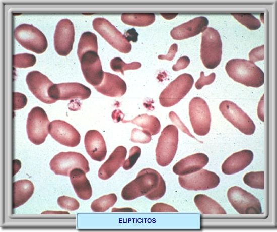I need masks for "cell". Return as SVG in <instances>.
<instances>
[{
    "mask_svg": "<svg viewBox=\"0 0 277 232\" xmlns=\"http://www.w3.org/2000/svg\"><path fill=\"white\" fill-rule=\"evenodd\" d=\"M166 190V183L161 175L153 169L147 168L142 169L134 180L123 187L121 195L126 201L143 195L151 200H156L164 195Z\"/></svg>",
    "mask_w": 277,
    "mask_h": 232,
    "instance_id": "6da1fadb",
    "label": "cell"
},
{
    "mask_svg": "<svg viewBox=\"0 0 277 232\" xmlns=\"http://www.w3.org/2000/svg\"><path fill=\"white\" fill-rule=\"evenodd\" d=\"M225 70L233 80L246 86L258 88L264 84V72L249 60L231 59L226 63Z\"/></svg>",
    "mask_w": 277,
    "mask_h": 232,
    "instance_id": "7a4b0ae2",
    "label": "cell"
},
{
    "mask_svg": "<svg viewBox=\"0 0 277 232\" xmlns=\"http://www.w3.org/2000/svg\"><path fill=\"white\" fill-rule=\"evenodd\" d=\"M222 43L219 33L212 27L207 28L202 34L200 58L204 66L213 69L220 63Z\"/></svg>",
    "mask_w": 277,
    "mask_h": 232,
    "instance_id": "3957f363",
    "label": "cell"
},
{
    "mask_svg": "<svg viewBox=\"0 0 277 232\" xmlns=\"http://www.w3.org/2000/svg\"><path fill=\"white\" fill-rule=\"evenodd\" d=\"M178 143V131L176 126L169 125L162 131L156 148V159L161 166L168 165L176 154Z\"/></svg>",
    "mask_w": 277,
    "mask_h": 232,
    "instance_id": "277c9868",
    "label": "cell"
},
{
    "mask_svg": "<svg viewBox=\"0 0 277 232\" xmlns=\"http://www.w3.org/2000/svg\"><path fill=\"white\" fill-rule=\"evenodd\" d=\"M14 37L22 46L37 54L43 53L48 46L45 36L32 25L18 26L14 30Z\"/></svg>",
    "mask_w": 277,
    "mask_h": 232,
    "instance_id": "5b68a950",
    "label": "cell"
},
{
    "mask_svg": "<svg viewBox=\"0 0 277 232\" xmlns=\"http://www.w3.org/2000/svg\"><path fill=\"white\" fill-rule=\"evenodd\" d=\"M194 79L191 75L183 73L162 91L159 96L160 104L165 107L174 105L183 99L191 89Z\"/></svg>",
    "mask_w": 277,
    "mask_h": 232,
    "instance_id": "8992f818",
    "label": "cell"
},
{
    "mask_svg": "<svg viewBox=\"0 0 277 232\" xmlns=\"http://www.w3.org/2000/svg\"><path fill=\"white\" fill-rule=\"evenodd\" d=\"M227 197L232 207L240 214H261L259 200L250 193L238 186L228 190Z\"/></svg>",
    "mask_w": 277,
    "mask_h": 232,
    "instance_id": "52a82bcc",
    "label": "cell"
},
{
    "mask_svg": "<svg viewBox=\"0 0 277 232\" xmlns=\"http://www.w3.org/2000/svg\"><path fill=\"white\" fill-rule=\"evenodd\" d=\"M55 175L68 176L76 168L83 169L86 173L90 171L89 162L82 154L75 152H60L55 155L49 163Z\"/></svg>",
    "mask_w": 277,
    "mask_h": 232,
    "instance_id": "ba28073f",
    "label": "cell"
},
{
    "mask_svg": "<svg viewBox=\"0 0 277 232\" xmlns=\"http://www.w3.org/2000/svg\"><path fill=\"white\" fill-rule=\"evenodd\" d=\"M94 29L113 47L123 53H128L131 50V44L124 35L108 20L104 18H96L93 21Z\"/></svg>",
    "mask_w": 277,
    "mask_h": 232,
    "instance_id": "9c48e42d",
    "label": "cell"
},
{
    "mask_svg": "<svg viewBox=\"0 0 277 232\" xmlns=\"http://www.w3.org/2000/svg\"><path fill=\"white\" fill-rule=\"evenodd\" d=\"M49 121L45 110L40 107L33 108L28 114L26 131L30 141L35 145L43 143L48 134Z\"/></svg>",
    "mask_w": 277,
    "mask_h": 232,
    "instance_id": "30bf717a",
    "label": "cell"
},
{
    "mask_svg": "<svg viewBox=\"0 0 277 232\" xmlns=\"http://www.w3.org/2000/svg\"><path fill=\"white\" fill-rule=\"evenodd\" d=\"M189 115L194 132L199 136L206 135L210 131L211 122L206 101L199 97L193 98L189 104Z\"/></svg>",
    "mask_w": 277,
    "mask_h": 232,
    "instance_id": "8fae6325",
    "label": "cell"
},
{
    "mask_svg": "<svg viewBox=\"0 0 277 232\" xmlns=\"http://www.w3.org/2000/svg\"><path fill=\"white\" fill-rule=\"evenodd\" d=\"M222 115L240 131L245 135L253 134L255 125L252 119L235 103L224 100L219 105Z\"/></svg>",
    "mask_w": 277,
    "mask_h": 232,
    "instance_id": "7c38bea8",
    "label": "cell"
},
{
    "mask_svg": "<svg viewBox=\"0 0 277 232\" xmlns=\"http://www.w3.org/2000/svg\"><path fill=\"white\" fill-rule=\"evenodd\" d=\"M180 186L188 190H205L216 187L220 183L219 177L215 172L201 169L193 173L179 176Z\"/></svg>",
    "mask_w": 277,
    "mask_h": 232,
    "instance_id": "4fadbf2b",
    "label": "cell"
},
{
    "mask_svg": "<svg viewBox=\"0 0 277 232\" xmlns=\"http://www.w3.org/2000/svg\"><path fill=\"white\" fill-rule=\"evenodd\" d=\"M91 94L89 88L77 82L54 84L48 91L49 96L55 102L76 98L84 100L88 98Z\"/></svg>",
    "mask_w": 277,
    "mask_h": 232,
    "instance_id": "5bb4252c",
    "label": "cell"
},
{
    "mask_svg": "<svg viewBox=\"0 0 277 232\" xmlns=\"http://www.w3.org/2000/svg\"><path fill=\"white\" fill-rule=\"evenodd\" d=\"M79 59L83 75L88 83L94 87L100 85L104 78V71L98 52L88 51Z\"/></svg>",
    "mask_w": 277,
    "mask_h": 232,
    "instance_id": "9a60e30c",
    "label": "cell"
},
{
    "mask_svg": "<svg viewBox=\"0 0 277 232\" xmlns=\"http://www.w3.org/2000/svg\"><path fill=\"white\" fill-rule=\"evenodd\" d=\"M75 40V29L72 22L68 19L60 20L56 26L54 34V46L60 55L66 56L72 51Z\"/></svg>",
    "mask_w": 277,
    "mask_h": 232,
    "instance_id": "2e32d148",
    "label": "cell"
},
{
    "mask_svg": "<svg viewBox=\"0 0 277 232\" xmlns=\"http://www.w3.org/2000/svg\"><path fill=\"white\" fill-rule=\"evenodd\" d=\"M48 133L55 140L66 146L76 147L80 142L81 136L79 132L72 125L62 120L51 122Z\"/></svg>",
    "mask_w": 277,
    "mask_h": 232,
    "instance_id": "e0dca14e",
    "label": "cell"
},
{
    "mask_svg": "<svg viewBox=\"0 0 277 232\" xmlns=\"http://www.w3.org/2000/svg\"><path fill=\"white\" fill-rule=\"evenodd\" d=\"M26 81L30 91L39 100L46 104L55 102L48 95L49 90L54 84L46 76L33 71L28 73Z\"/></svg>",
    "mask_w": 277,
    "mask_h": 232,
    "instance_id": "ac0fdd59",
    "label": "cell"
},
{
    "mask_svg": "<svg viewBox=\"0 0 277 232\" xmlns=\"http://www.w3.org/2000/svg\"><path fill=\"white\" fill-rule=\"evenodd\" d=\"M209 21L204 16L196 17L172 29L171 36L175 40H183L203 32L207 28Z\"/></svg>",
    "mask_w": 277,
    "mask_h": 232,
    "instance_id": "d6986e66",
    "label": "cell"
},
{
    "mask_svg": "<svg viewBox=\"0 0 277 232\" xmlns=\"http://www.w3.org/2000/svg\"><path fill=\"white\" fill-rule=\"evenodd\" d=\"M84 144L88 154L92 159L102 161L105 159L107 154L106 145L103 136L98 131H87L85 136Z\"/></svg>",
    "mask_w": 277,
    "mask_h": 232,
    "instance_id": "ffe728a7",
    "label": "cell"
},
{
    "mask_svg": "<svg viewBox=\"0 0 277 232\" xmlns=\"http://www.w3.org/2000/svg\"><path fill=\"white\" fill-rule=\"evenodd\" d=\"M209 162V157L202 153L192 154L182 159L173 167V171L180 176L196 172L201 170Z\"/></svg>",
    "mask_w": 277,
    "mask_h": 232,
    "instance_id": "44dd1931",
    "label": "cell"
},
{
    "mask_svg": "<svg viewBox=\"0 0 277 232\" xmlns=\"http://www.w3.org/2000/svg\"><path fill=\"white\" fill-rule=\"evenodd\" d=\"M95 88L105 96L120 97L125 93L127 86L125 82L117 75L104 72L102 82Z\"/></svg>",
    "mask_w": 277,
    "mask_h": 232,
    "instance_id": "7402d4cb",
    "label": "cell"
},
{
    "mask_svg": "<svg viewBox=\"0 0 277 232\" xmlns=\"http://www.w3.org/2000/svg\"><path fill=\"white\" fill-rule=\"evenodd\" d=\"M253 153L250 150H242L227 158L222 165V171L226 175L237 173L248 166L252 161Z\"/></svg>",
    "mask_w": 277,
    "mask_h": 232,
    "instance_id": "603a6c76",
    "label": "cell"
},
{
    "mask_svg": "<svg viewBox=\"0 0 277 232\" xmlns=\"http://www.w3.org/2000/svg\"><path fill=\"white\" fill-rule=\"evenodd\" d=\"M127 155L126 148L117 147L98 170L99 177L106 180L111 177L123 165Z\"/></svg>",
    "mask_w": 277,
    "mask_h": 232,
    "instance_id": "cb8c5ba5",
    "label": "cell"
},
{
    "mask_svg": "<svg viewBox=\"0 0 277 232\" xmlns=\"http://www.w3.org/2000/svg\"><path fill=\"white\" fill-rule=\"evenodd\" d=\"M69 176L78 197L84 200L89 199L92 195V189L86 172L81 168H76L71 171Z\"/></svg>",
    "mask_w": 277,
    "mask_h": 232,
    "instance_id": "d4e9b609",
    "label": "cell"
},
{
    "mask_svg": "<svg viewBox=\"0 0 277 232\" xmlns=\"http://www.w3.org/2000/svg\"><path fill=\"white\" fill-rule=\"evenodd\" d=\"M34 187L29 180L24 179L13 183V208L23 205L32 196Z\"/></svg>",
    "mask_w": 277,
    "mask_h": 232,
    "instance_id": "484cf974",
    "label": "cell"
},
{
    "mask_svg": "<svg viewBox=\"0 0 277 232\" xmlns=\"http://www.w3.org/2000/svg\"><path fill=\"white\" fill-rule=\"evenodd\" d=\"M194 202L203 214H226L224 208L216 201L204 194H197Z\"/></svg>",
    "mask_w": 277,
    "mask_h": 232,
    "instance_id": "4316f807",
    "label": "cell"
},
{
    "mask_svg": "<svg viewBox=\"0 0 277 232\" xmlns=\"http://www.w3.org/2000/svg\"><path fill=\"white\" fill-rule=\"evenodd\" d=\"M122 123H131L149 131L152 135L157 134L160 130L161 124L158 119L146 113L137 115L131 120H122Z\"/></svg>",
    "mask_w": 277,
    "mask_h": 232,
    "instance_id": "83f0119b",
    "label": "cell"
},
{
    "mask_svg": "<svg viewBox=\"0 0 277 232\" xmlns=\"http://www.w3.org/2000/svg\"><path fill=\"white\" fill-rule=\"evenodd\" d=\"M121 20L127 25L145 27L154 22L155 15L153 13H124Z\"/></svg>",
    "mask_w": 277,
    "mask_h": 232,
    "instance_id": "f1b7e54d",
    "label": "cell"
},
{
    "mask_svg": "<svg viewBox=\"0 0 277 232\" xmlns=\"http://www.w3.org/2000/svg\"><path fill=\"white\" fill-rule=\"evenodd\" d=\"M97 36L89 31L84 32L80 39L77 50V55L80 57L83 53L88 51L98 52Z\"/></svg>",
    "mask_w": 277,
    "mask_h": 232,
    "instance_id": "f546056e",
    "label": "cell"
},
{
    "mask_svg": "<svg viewBox=\"0 0 277 232\" xmlns=\"http://www.w3.org/2000/svg\"><path fill=\"white\" fill-rule=\"evenodd\" d=\"M117 200V196L114 193L105 195L93 201L91 208L95 212H103L113 206Z\"/></svg>",
    "mask_w": 277,
    "mask_h": 232,
    "instance_id": "4dcf8cb0",
    "label": "cell"
},
{
    "mask_svg": "<svg viewBox=\"0 0 277 232\" xmlns=\"http://www.w3.org/2000/svg\"><path fill=\"white\" fill-rule=\"evenodd\" d=\"M231 14L241 24L250 30H257L261 26L260 21L249 13H232Z\"/></svg>",
    "mask_w": 277,
    "mask_h": 232,
    "instance_id": "1f68e13d",
    "label": "cell"
},
{
    "mask_svg": "<svg viewBox=\"0 0 277 232\" xmlns=\"http://www.w3.org/2000/svg\"><path fill=\"white\" fill-rule=\"evenodd\" d=\"M263 171L249 172L246 173L243 177V181L247 186L255 189H264Z\"/></svg>",
    "mask_w": 277,
    "mask_h": 232,
    "instance_id": "d6a6232c",
    "label": "cell"
},
{
    "mask_svg": "<svg viewBox=\"0 0 277 232\" xmlns=\"http://www.w3.org/2000/svg\"><path fill=\"white\" fill-rule=\"evenodd\" d=\"M111 69L116 72H121L124 75V71L127 70H136L141 67V64L138 62H133L126 64L119 57L113 58L110 61Z\"/></svg>",
    "mask_w": 277,
    "mask_h": 232,
    "instance_id": "836d02e7",
    "label": "cell"
},
{
    "mask_svg": "<svg viewBox=\"0 0 277 232\" xmlns=\"http://www.w3.org/2000/svg\"><path fill=\"white\" fill-rule=\"evenodd\" d=\"M36 62L35 55L25 53L13 56V66L16 68H25L34 66Z\"/></svg>",
    "mask_w": 277,
    "mask_h": 232,
    "instance_id": "e575fe53",
    "label": "cell"
},
{
    "mask_svg": "<svg viewBox=\"0 0 277 232\" xmlns=\"http://www.w3.org/2000/svg\"><path fill=\"white\" fill-rule=\"evenodd\" d=\"M151 135L147 130L134 128L131 131L130 140L133 142L146 144L151 141Z\"/></svg>",
    "mask_w": 277,
    "mask_h": 232,
    "instance_id": "d590c367",
    "label": "cell"
},
{
    "mask_svg": "<svg viewBox=\"0 0 277 232\" xmlns=\"http://www.w3.org/2000/svg\"><path fill=\"white\" fill-rule=\"evenodd\" d=\"M57 203L61 208L70 211L76 210L80 206L79 202L76 199L66 196L59 197Z\"/></svg>",
    "mask_w": 277,
    "mask_h": 232,
    "instance_id": "8d00e7d4",
    "label": "cell"
},
{
    "mask_svg": "<svg viewBox=\"0 0 277 232\" xmlns=\"http://www.w3.org/2000/svg\"><path fill=\"white\" fill-rule=\"evenodd\" d=\"M141 150L138 146L132 147L129 151L128 158L124 161L123 164V168L125 170H129L133 167L139 158Z\"/></svg>",
    "mask_w": 277,
    "mask_h": 232,
    "instance_id": "74e56055",
    "label": "cell"
},
{
    "mask_svg": "<svg viewBox=\"0 0 277 232\" xmlns=\"http://www.w3.org/2000/svg\"><path fill=\"white\" fill-rule=\"evenodd\" d=\"M216 74L215 73H212L209 75L205 76L203 72L200 73V78L197 80L195 84V86L197 89H201L204 86L212 84L215 80Z\"/></svg>",
    "mask_w": 277,
    "mask_h": 232,
    "instance_id": "f35d334b",
    "label": "cell"
},
{
    "mask_svg": "<svg viewBox=\"0 0 277 232\" xmlns=\"http://www.w3.org/2000/svg\"><path fill=\"white\" fill-rule=\"evenodd\" d=\"M13 96V109L14 110L24 108L27 102L26 96L21 93L14 92Z\"/></svg>",
    "mask_w": 277,
    "mask_h": 232,
    "instance_id": "ab89813d",
    "label": "cell"
},
{
    "mask_svg": "<svg viewBox=\"0 0 277 232\" xmlns=\"http://www.w3.org/2000/svg\"><path fill=\"white\" fill-rule=\"evenodd\" d=\"M151 212H178L173 207L164 203H157L151 208Z\"/></svg>",
    "mask_w": 277,
    "mask_h": 232,
    "instance_id": "60d3db41",
    "label": "cell"
},
{
    "mask_svg": "<svg viewBox=\"0 0 277 232\" xmlns=\"http://www.w3.org/2000/svg\"><path fill=\"white\" fill-rule=\"evenodd\" d=\"M169 117L171 121L176 125L183 132L188 135L190 137L195 138L189 132L187 128L185 126L183 122L180 120L178 116L174 111H170L169 113Z\"/></svg>",
    "mask_w": 277,
    "mask_h": 232,
    "instance_id": "b9f144b4",
    "label": "cell"
},
{
    "mask_svg": "<svg viewBox=\"0 0 277 232\" xmlns=\"http://www.w3.org/2000/svg\"><path fill=\"white\" fill-rule=\"evenodd\" d=\"M264 45L253 48L249 53V61L254 63L264 60Z\"/></svg>",
    "mask_w": 277,
    "mask_h": 232,
    "instance_id": "7bdbcfd3",
    "label": "cell"
},
{
    "mask_svg": "<svg viewBox=\"0 0 277 232\" xmlns=\"http://www.w3.org/2000/svg\"><path fill=\"white\" fill-rule=\"evenodd\" d=\"M190 63V59L187 56L180 57L177 61L176 63L173 65L172 70L174 71L186 68Z\"/></svg>",
    "mask_w": 277,
    "mask_h": 232,
    "instance_id": "ee69618b",
    "label": "cell"
},
{
    "mask_svg": "<svg viewBox=\"0 0 277 232\" xmlns=\"http://www.w3.org/2000/svg\"><path fill=\"white\" fill-rule=\"evenodd\" d=\"M178 45L177 44H173L170 47L168 52L166 55H159L158 58L160 60H166L172 61L177 52Z\"/></svg>",
    "mask_w": 277,
    "mask_h": 232,
    "instance_id": "f6af8a7d",
    "label": "cell"
},
{
    "mask_svg": "<svg viewBox=\"0 0 277 232\" xmlns=\"http://www.w3.org/2000/svg\"><path fill=\"white\" fill-rule=\"evenodd\" d=\"M123 35L129 42L130 41L133 42L137 41L138 34L134 28H131L125 31Z\"/></svg>",
    "mask_w": 277,
    "mask_h": 232,
    "instance_id": "bcb514c9",
    "label": "cell"
},
{
    "mask_svg": "<svg viewBox=\"0 0 277 232\" xmlns=\"http://www.w3.org/2000/svg\"><path fill=\"white\" fill-rule=\"evenodd\" d=\"M263 103H264V94L261 97L257 107V115L258 118L262 122H264L263 114Z\"/></svg>",
    "mask_w": 277,
    "mask_h": 232,
    "instance_id": "7dc6e473",
    "label": "cell"
},
{
    "mask_svg": "<svg viewBox=\"0 0 277 232\" xmlns=\"http://www.w3.org/2000/svg\"><path fill=\"white\" fill-rule=\"evenodd\" d=\"M112 212H137V211L135 209L129 208L124 207L121 208H113L111 211Z\"/></svg>",
    "mask_w": 277,
    "mask_h": 232,
    "instance_id": "c3c4849f",
    "label": "cell"
},
{
    "mask_svg": "<svg viewBox=\"0 0 277 232\" xmlns=\"http://www.w3.org/2000/svg\"><path fill=\"white\" fill-rule=\"evenodd\" d=\"M117 111L116 110L113 112L112 115L113 119L114 121H116V122L122 121L124 117L123 113L119 110H117Z\"/></svg>",
    "mask_w": 277,
    "mask_h": 232,
    "instance_id": "681fc988",
    "label": "cell"
},
{
    "mask_svg": "<svg viewBox=\"0 0 277 232\" xmlns=\"http://www.w3.org/2000/svg\"><path fill=\"white\" fill-rule=\"evenodd\" d=\"M161 15L166 19L170 20L175 18L177 15V13H162Z\"/></svg>",
    "mask_w": 277,
    "mask_h": 232,
    "instance_id": "f907efd6",
    "label": "cell"
}]
</instances>
